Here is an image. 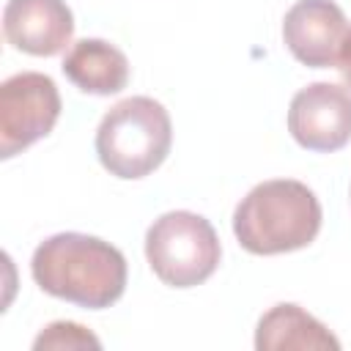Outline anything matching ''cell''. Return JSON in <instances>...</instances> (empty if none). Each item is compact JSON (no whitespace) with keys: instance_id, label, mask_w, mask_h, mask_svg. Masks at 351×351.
Masks as SVG:
<instances>
[{"instance_id":"30bf717a","label":"cell","mask_w":351,"mask_h":351,"mask_svg":"<svg viewBox=\"0 0 351 351\" xmlns=\"http://www.w3.org/2000/svg\"><path fill=\"white\" fill-rule=\"evenodd\" d=\"M255 348L258 351H288V348L337 351L340 340L307 310H302L299 304L282 302L261 315L255 329Z\"/></svg>"},{"instance_id":"8fae6325","label":"cell","mask_w":351,"mask_h":351,"mask_svg":"<svg viewBox=\"0 0 351 351\" xmlns=\"http://www.w3.org/2000/svg\"><path fill=\"white\" fill-rule=\"evenodd\" d=\"M33 348L36 351H63V348H96L99 351L101 340L90 329L74 321H55L38 332V337L33 340Z\"/></svg>"},{"instance_id":"7a4b0ae2","label":"cell","mask_w":351,"mask_h":351,"mask_svg":"<svg viewBox=\"0 0 351 351\" xmlns=\"http://www.w3.org/2000/svg\"><path fill=\"white\" fill-rule=\"evenodd\" d=\"M321 230V203L293 178L252 186L233 211V233L252 255H280L307 247Z\"/></svg>"},{"instance_id":"7c38bea8","label":"cell","mask_w":351,"mask_h":351,"mask_svg":"<svg viewBox=\"0 0 351 351\" xmlns=\"http://www.w3.org/2000/svg\"><path fill=\"white\" fill-rule=\"evenodd\" d=\"M340 77L346 80V85L351 88V27L346 30L343 41H340V49H337V60H335Z\"/></svg>"},{"instance_id":"8992f818","label":"cell","mask_w":351,"mask_h":351,"mask_svg":"<svg viewBox=\"0 0 351 351\" xmlns=\"http://www.w3.org/2000/svg\"><path fill=\"white\" fill-rule=\"evenodd\" d=\"M288 132L307 151H337L351 140V88L313 82L288 107Z\"/></svg>"},{"instance_id":"6da1fadb","label":"cell","mask_w":351,"mask_h":351,"mask_svg":"<svg viewBox=\"0 0 351 351\" xmlns=\"http://www.w3.org/2000/svg\"><path fill=\"white\" fill-rule=\"evenodd\" d=\"M36 285L88 310L115 304L126 288V258L118 247L88 233H55L30 261Z\"/></svg>"},{"instance_id":"9c48e42d","label":"cell","mask_w":351,"mask_h":351,"mask_svg":"<svg viewBox=\"0 0 351 351\" xmlns=\"http://www.w3.org/2000/svg\"><path fill=\"white\" fill-rule=\"evenodd\" d=\"M63 74L82 93L110 96L126 88L129 60L126 55L104 38H80L63 58Z\"/></svg>"},{"instance_id":"3957f363","label":"cell","mask_w":351,"mask_h":351,"mask_svg":"<svg viewBox=\"0 0 351 351\" xmlns=\"http://www.w3.org/2000/svg\"><path fill=\"white\" fill-rule=\"evenodd\" d=\"M173 123L151 96H129L110 107L96 129V154L118 178H143L170 154Z\"/></svg>"},{"instance_id":"52a82bcc","label":"cell","mask_w":351,"mask_h":351,"mask_svg":"<svg viewBox=\"0 0 351 351\" xmlns=\"http://www.w3.org/2000/svg\"><path fill=\"white\" fill-rule=\"evenodd\" d=\"M346 30V14L332 0H296L282 19L285 47L310 69L335 66Z\"/></svg>"},{"instance_id":"ba28073f","label":"cell","mask_w":351,"mask_h":351,"mask_svg":"<svg viewBox=\"0 0 351 351\" xmlns=\"http://www.w3.org/2000/svg\"><path fill=\"white\" fill-rule=\"evenodd\" d=\"M3 33L19 52L49 58L71 41L74 16L63 0H8L3 8Z\"/></svg>"},{"instance_id":"5b68a950","label":"cell","mask_w":351,"mask_h":351,"mask_svg":"<svg viewBox=\"0 0 351 351\" xmlns=\"http://www.w3.org/2000/svg\"><path fill=\"white\" fill-rule=\"evenodd\" d=\"M60 118V93L52 77L19 71L0 85V156L30 148L47 137Z\"/></svg>"},{"instance_id":"277c9868","label":"cell","mask_w":351,"mask_h":351,"mask_svg":"<svg viewBox=\"0 0 351 351\" xmlns=\"http://www.w3.org/2000/svg\"><path fill=\"white\" fill-rule=\"evenodd\" d=\"M219 239L211 222L195 211H167L145 233V258L170 288L206 282L219 266Z\"/></svg>"}]
</instances>
